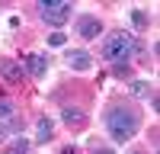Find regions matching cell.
<instances>
[{"label": "cell", "instance_id": "cell-18", "mask_svg": "<svg viewBox=\"0 0 160 154\" xmlns=\"http://www.w3.org/2000/svg\"><path fill=\"white\" fill-rule=\"evenodd\" d=\"M61 154H80V151H77L74 145H68V148H61Z\"/></svg>", "mask_w": 160, "mask_h": 154}, {"label": "cell", "instance_id": "cell-10", "mask_svg": "<svg viewBox=\"0 0 160 154\" xmlns=\"http://www.w3.org/2000/svg\"><path fill=\"white\" fill-rule=\"evenodd\" d=\"M3 154H29V141L19 138V141H13L10 148H3Z\"/></svg>", "mask_w": 160, "mask_h": 154}, {"label": "cell", "instance_id": "cell-9", "mask_svg": "<svg viewBox=\"0 0 160 154\" xmlns=\"http://www.w3.org/2000/svg\"><path fill=\"white\" fill-rule=\"evenodd\" d=\"M61 116H64V122H68L71 128L87 122V112H83V109H74V106H64V112H61Z\"/></svg>", "mask_w": 160, "mask_h": 154}, {"label": "cell", "instance_id": "cell-16", "mask_svg": "<svg viewBox=\"0 0 160 154\" xmlns=\"http://www.w3.org/2000/svg\"><path fill=\"white\" fill-rule=\"evenodd\" d=\"M93 154H115L109 145H93Z\"/></svg>", "mask_w": 160, "mask_h": 154}, {"label": "cell", "instance_id": "cell-11", "mask_svg": "<svg viewBox=\"0 0 160 154\" xmlns=\"http://www.w3.org/2000/svg\"><path fill=\"white\" fill-rule=\"evenodd\" d=\"M131 23H135L138 29H148V16H144L141 10H131Z\"/></svg>", "mask_w": 160, "mask_h": 154}, {"label": "cell", "instance_id": "cell-17", "mask_svg": "<svg viewBox=\"0 0 160 154\" xmlns=\"http://www.w3.org/2000/svg\"><path fill=\"white\" fill-rule=\"evenodd\" d=\"M7 138H10V125H3V122H0V145H3Z\"/></svg>", "mask_w": 160, "mask_h": 154}, {"label": "cell", "instance_id": "cell-6", "mask_svg": "<svg viewBox=\"0 0 160 154\" xmlns=\"http://www.w3.org/2000/svg\"><path fill=\"white\" fill-rule=\"evenodd\" d=\"M0 74H3L7 84H22V68L10 58H0Z\"/></svg>", "mask_w": 160, "mask_h": 154}, {"label": "cell", "instance_id": "cell-12", "mask_svg": "<svg viewBox=\"0 0 160 154\" xmlns=\"http://www.w3.org/2000/svg\"><path fill=\"white\" fill-rule=\"evenodd\" d=\"M131 90H135L138 96H151V87L144 84V80H131Z\"/></svg>", "mask_w": 160, "mask_h": 154}, {"label": "cell", "instance_id": "cell-14", "mask_svg": "<svg viewBox=\"0 0 160 154\" xmlns=\"http://www.w3.org/2000/svg\"><path fill=\"white\" fill-rule=\"evenodd\" d=\"M3 116H13V103L10 100H0V119H3Z\"/></svg>", "mask_w": 160, "mask_h": 154}, {"label": "cell", "instance_id": "cell-8", "mask_svg": "<svg viewBox=\"0 0 160 154\" xmlns=\"http://www.w3.org/2000/svg\"><path fill=\"white\" fill-rule=\"evenodd\" d=\"M45 68H48V64H45V55H29V58H26V71H29L32 77H42Z\"/></svg>", "mask_w": 160, "mask_h": 154}, {"label": "cell", "instance_id": "cell-1", "mask_svg": "<svg viewBox=\"0 0 160 154\" xmlns=\"http://www.w3.org/2000/svg\"><path fill=\"white\" fill-rule=\"evenodd\" d=\"M102 128L109 132L115 145H125L141 132V112L131 103H109L102 112Z\"/></svg>", "mask_w": 160, "mask_h": 154}, {"label": "cell", "instance_id": "cell-5", "mask_svg": "<svg viewBox=\"0 0 160 154\" xmlns=\"http://www.w3.org/2000/svg\"><path fill=\"white\" fill-rule=\"evenodd\" d=\"M102 32V19L99 16H80L77 19V35L80 38H96Z\"/></svg>", "mask_w": 160, "mask_h": 154}, {"label": "cell", "instance_id": "cell-15", "mask_svg": "<svg viewBox=\"0 0 160 154\" xmlns=\"http://www.w3.org/2000/svg\"><path fill=\"white\" fill-rule=\"evenodd\" d=\"M128 74H131L128 64H115V77H128Z\"/></svg>", "mask_w": 160, "mask_h": 154}, {"label": "cell", "instance_id": "cell-3", "mask_svg": "<svg viewBox=\"0 0 160 154\" xmlns=\"http://www.w3.org/2000/svg\"><path fill=\"white\" fill-rule=\"evenodd\" d=\"M71 0H38V16L48 26H64L71 19Z\"/></svg>", "mask_w": 160, "mask_h": 154}, {"label": "cell", "instance_id": "cell-13", "mask_svg": "<svg viewBox=\"0 0 160 154\" xmlns=\"http://www.w3.org/2000/svg\"><path fill=\"white\" fill-rule=\"evenodd\" d=\"M64 42H68V38H64V32H51V35H48V45H55V48L64 45Z\"/></svg>", "mask_w": 160, "mask_h": 154}, {"label": "cell", "instance_id": "cell-4", "mask_svg": "<svg viewBox=\"0 0 160 154\" xmlns=\"http://www.w3.org/2000/svg\"><path fill=\"white\" fill-rule=\"evenodd\" d=\"M64 61H68V68H74V71H90L93 68V55L87 48H68L64 51Z\"/></svg>", "mask_w": 160, "mask_h": 154}, {"label": "cell", "instance_id": "cell-7", "mask_svg": "<svg viewBox=\"0 0 160 154\" xmlns=\"http://www.w3.org/2000/svg\"><path fill=\"white\" fill-rule=\"evenodd\" d=\"M51 138H55V119H51V116H42L38 125H35V141L45 145V141H51Z\"/></svg>", "mask_w": 160, "mask_h": 154}, {"label": "cell", "instance_id": "cell-2", "mask_svg": "<svg viewBox=\"0 0 160 154\" xmlns=\"http://www.w3.org/2000/svg\"><path fill=\"white\" fill-rule=\"evenodd\" d=\"M138 51H141V42L135 35H128V32H112L102 42V58L112 61V64H128Z\"/></svg>", "mask_w": 160, "mask_h": 154}]
</instances>
